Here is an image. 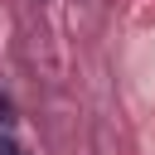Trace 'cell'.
Returning a JSON list of instances; mask_svg holds the SVG:
<instances>
[{"mask_svg": "<svg viewBox=\"0 0 155 155\" xmlns=\"http://www.w3.org/2000/svg\"><path fill=\"white\" fill-rule=\"evenodd\" d=\"M0 155H24V150H19V145H15L10 136H0Z\"/></svg>", "mask_w": 155, "mask_h": 155, "instance_id": "2", "label": "cell"}, {"mask_svg": "<svg viewBox=\"0 0 155 155\" xmlns=\"http://www.w3.org/2000/svg\"><path fill=\"white\" fill-rule=\"evenodd\" d=\"M0 126H15V102L0 92Z\"/></svg>", "mask_w": 155, "mask_h": 155, "instance_id": "1", "label": "cell"}]
</instances>
